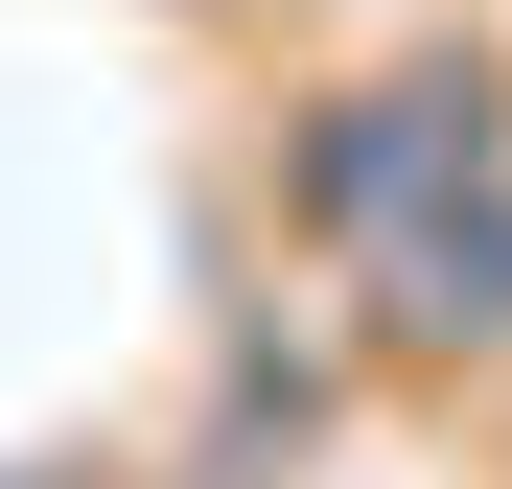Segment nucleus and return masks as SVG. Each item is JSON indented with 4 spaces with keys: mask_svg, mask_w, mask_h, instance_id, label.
Instances as JSON below:
<instances>
[{
    "mask_svg": "<svg viewBox=\"0 0 512 489\" xmlns=\"http://www.w3.org/2000/svg\"><path fill=\"white\" fill-rule=\"evenodd\" d=\"M303 210L373 257L396 326H512V140H489V94H350L303 140Z\"/></svg>",
    "mask_w": 512,
    "mask_h": 489,
    "instance_id": "obj_1",
    "label": "nucleus"
}]
</instances>
